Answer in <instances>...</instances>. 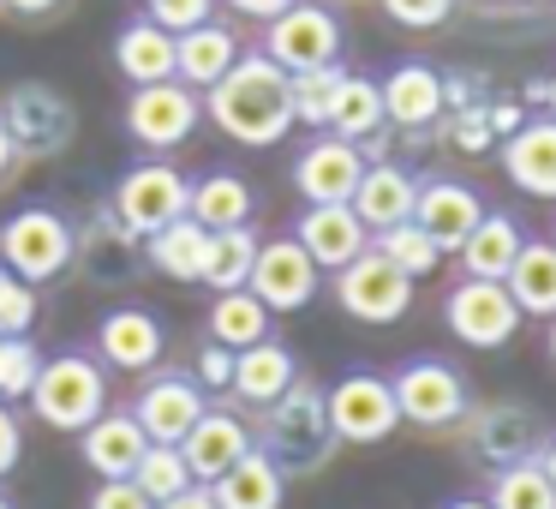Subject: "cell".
<instances>
[{
  "label": "cell",
  "mask_w": 556,
  "mask_h": 509,
  "mask_svg": "<svg viewBox=\"0 0 556 509\" xmlns=\"http://www.w3.org/2000/svg\"><path fill=\"white\" fill-rule=\"evenodd\" d=\"M204 121H216L222 138L245 150H269L288 138L293 126V85L264 49H245L240 61L228 66L222 85L204 90Z\"/></svg>",
  "instance_id": "6da1fadb"
},
{
  "label": "cell",
  "mask_w": 556,
  "mask_h": 509,
  "mask_svg": "<svg viewBox=\"0 0 556 509\" xmlns=\"http://www.w3.org/2000/svg\"><path fill=\"white\" fill-rule=\"evenodd\" d=\"M257 437H264V456L276 461L281 473H312L336 456V425H329V401L317 384L293 377V389L281 401H269L264 420H257Z\"/></svg>",
  "instance_id": "7a4b0ae2"
},
{
  "label": "cell",
  "mask_w": 556,
  "mask_h": 509,
  "mask_svg": "<svg viewBox=\"0 0 556 509\" xmlns=\"http://www.w3.org/2000/svg\"><path fill=\"white\" fill-rule=\"evenodd\" d=\"M25 401L49 432H85L109 413V377L90 353H54V360H42Z\"/></svg>",
  "instance_id": "3957f363"
},
{
  "label": "cell",
  "mask_w": 556,
  "mask_h": 509,
  "mask_svg": "<svg viewBox=\"0 0 556 509\" xmlns=\"http://www.w3.org/2000/svg\"><path fill=\"white\" fill-rule=\"evenodd\" d=\"M73 252H78L73 222H66L61 210H49V204H25V210H13V216L0 222V270H13L18 282H30V288L66 276V270H73Z\"/></svg>",
  "instance_id": "277c9868"
},
{
  "label": "cell",
  "mask_w": 556,
  "mask_h": 509,
  "mask_svg": "<svg viewBox=\"0 0 556 509\" xmlns=\"http://www.w3.org/2000/svg\"><path fill=\"white\" fill-rule=\"evenodd\" d=\"M389 389H395V413L401 425H419V432H448V425L467 420L472 389L460 377V365L437 360V353H413L407 365L389 372Z\"/></svg>",
  "instance_id": "5b68a950"
},
{
  "label": "cell",
  "mask_w": 556,
  "mask_h": 509,
  "mask_svg": "<svg viewBox=\"0 0 556 509\" xmlns=\"http://www.w3.org/2000/svg\"><path fill=\"white\" fill-rule=\"evenodd\" d=\"M186 198H192V181H186L174 162L150 157V162H132V169L114 181L109 210L138 234V240H150V234H162L168 222L186 216Z\"/></svg>",
  "instance_id": "8992f818"
},
{
  "label": "cell",
  "mask_w": 556,
  "mask_h": 509,
  "mask_svg": "<svg viewBox=\"0 0 556 509\" xmlns=\"http://www.w3.org/2000/svg\"><path fill=\"white\" fill-rule=\"evenodd\" d=\"M264 54L288 78L317 73V66H336L341 61V25H336V13H329V7H317V0H293L288 13L264 25Z\"/></svg>",
  "instance_id": "52a82bcc"
},
{
  "label": "cell",
  "mask_w": 556,
  "mask_h": 509,
  "mask_svg": "<svg viewBox=\"0 0 556 509\" xmlns=\"http://www.w3.org/2000/svg\"><path fill=\"white\" fill-rule=\"evenodd\" d=\"M443 324H448V336H455L460 348L496 353V348H508V342H515L520 306L508 300L503 282H472V276H467V282H455V288H448Z\"/></svg>",
  "instance_id": "ba28073f"
},
{
  "label": "cell",
  "mask_w": 556,
  "mask_h": 509,
  "mask_svg": "<svg viewBox=\"0 0 556 509\" xmlns=\"http://www.w3.org/2000/svg\"><path fill=\"white\" fill-rule=\"evenodd\" d=\"M336 306L353 324H401L413 312V282L383 252H359L348 270H336Z\"/></svg>",
  "instance_id": "9c48e42d"
},
{
  "label": "cell",
  "mask_w": 556,
  "mask_h": 509,
  "mask_svg": "<svg viewBox=\"0 0 556 509\" xmlns=\"http://www.w3.org/2000/svg\"><path fill=\"white\" fill-rule=\"evenodd\" d=\"M329 401V425H336V444H383L401 425L395 413V389L383 372H341L336 389H324Z\"/></svg>",
  "instance_id": "30bf717a"
},
{
  "label": "cell",
  "mask_w": 556,
  "mask_h": 509,
  "mask_svg": "<svg viewBox=\"0 0 556 509\" xmlns=\"http://www.w3.org/2000/svg\"><path fill=\"white\" fill-rule=\"evenodd\" d=\"M198 121H204V97L186 90L180 78L144 85V90L126 97V133H132V145H144V150H180L186 138L198 133Z\"/></svg>",
  "instance_id": "8fae6325"
},
{
  "label": "cell",
  "mask_w": 556,
  "mask_h": 509,
  "mask_svg": "<svg viewBox=\"0 0 556 509\" xmlns=\"http://www.w3.org/2000/svg\"><path fill=\"white\" fill-rule=\"evenodd\" d=\"M245 288L269 306V318L305 312V306L317 300V288H324V270L305 258V246L293 240V234H276V240L257 246V264H252V282H245Z\"/></svg>",
  "instance_id": "7c38bea8"
},
{
  "label": "cell",
  "mask_w": 556,
  "mask_h": 509,
  "mask_svg": "<svg viewBox=\"0 0 556 509\" xmlns=\"http://www.w3.org/2000/svg\"><path fill=\"white\" fill-rule=\"evenodd\" d=\"M365 181V150L348 138L317 133L312 145L293 157V193L305 204H353V186Z\"/></svg>",
  "instance_id": "4fadbf2b"
},
{
  "label": "cell",
  "mask_w": 556,
  "mask_h": 509,
  "mask_svg": "<svg viewBox=\"0 0 556 509\" xmlns=\"http://www.w3.org/2000/svg\"><path fill=\"white\" fill-rule=\"evenodd\" d=\"M204 408L210 401H204V389H198L192 372H156L144 389H138L132 420L144 425L150 444H180V437L204 420Z\"/></svg>",
  "instance_id": "5bb4252c"
},
{
  "label": "cell",
  "mask_w": 556,
  "mask_h": 509,
  "mask_svg": "<svg viewBox=\"0 0 556 509\" xmlns=\"http://www.w3.org/2000/svg\"><path fill=\"white\" fill-rule=\"evenodd\" d=\"M73 240H78L73 264L85 258V270H90V282H97V288H126V282L144 270V240H138V234L114 216V210H97L85 228H73Z\"/></svg>",
  "instance_id": "9a60e30c"
},
{
  "label": "cell",
  "mask_w": 556,
  "mask_h": 509,
  "mask_svg": "<svg viewBox=\"0 0 556 509\" xmlns=\"http://www.w3.org/2000/svg\"><path fill=\"white\" fill-rule=\"evenodd\" d=\"M162 348H168V330L144 306H114L97 324V365H114V372H156Z\"/></svg>",
  "instance_id": "2e32d148"
},
{
  "label": "cell",
  "mask_w": 556,
  "mask_h": 509,
  "mask_svg": "<svg viewBox=\"0 0 556 509\" xmlns=\"http://www.w3.org/2000/svg\"><path fill=\"white\" fill-rule=\"evenodd\" d=\"M293 240L305 246V258H312L324 276H336V270H348L359 252H371V234L353 216V204H305L300 222H293Z\"/></svg>",
  "instance_id": "e0dca14e"
},
{
  "label": "cell",
  "mask_w": 556,
  "mask_h": 509,
  "mask_svg": "<svg viewBox=\"0 0 556 509\" xmlns=\"http://www.w3.org/2000/svg\"><path fill=\"white\" fill-rule=\"evenodd\" d=\"M252 444H257L252 420H240L233 408H204V420H198L174 449L186 456V468H192V480H198V485H216L222 473H228Z\"/></svg>",
  "instance_id": "ac0fdd59"
},
{
  "label": "cell",
  "mask_w": 556,
  "mask_h": 509,
  "mask_svg": "<svg viewBox=\"0 0 556 509\" xmlns=\"http://www.w3.org/2000/svg\"><path fill=\"white\" fill-rule=\"evenodd\" d=\"M377 90H383V121L389 126H407V133L443 121V109H448V78L437 73L431 61L389 66V78H377Z\"/></svg>",
  "instance_id": "d6986e66"
},
{
  "label": "cell",
  "mask_w": 556,
  "mask_h": 509,
  "mask_svg": "<svg viewBox=\"0 0 556 509\" xmlns=\"http://www.w3.org/2000/svg\"><path fill=\"white\" fill-rule=\"evenodd\" d=\"M0 121H7V133H13L18 150H61L66 138H73V109H66L61 90L49 85H18L13 97H7V109H0Z\"/></svg>",
  "instance_id": "ffe728a7"
},
{
  "label": "cell",
  "mask_w": 556,
  "mask_h": 509,
  "mask_svg": "<svg viewBox=\"0 0 556 509\" xmlns=\"http://www.w3.org/2000/svg\"><path fill=\"white\" fill-rule=\"evenodd\" d=\"M503 174H508L515 193L551 198V204H556V121H551V114L520 121L515 133L503 138Z\"/></svg>",
  "instance_id": "44dd1931"
},
{
  "label": "cell",
  "mask_w": 556,
  "mask_h": 509,
  "mask_svg": "<svg viewBox=\"0 0 556 509\" xmlns=\"http://www.w3.org/2000/svg\"><path fill=\"white\" fill-rule=\"evenodd\" d=\"M484 204L472 186L460 181H419V204H413V222H419L425 234L437 240V252H460V240H467L472 228H479Z\"/></svg>",
  "instance_id": "7402d4cb"
},
{
  "label": "cell",
  "mask_w": 556,
  "mask_h": 509,
  "mask_svg": "<svg viewBox=\"0 0 556 509\" xmlns=\"http://www.w3.org/2000/svg\"><path fill=\"white\" fill-rule=\"evenodd\" d=\"M413 204H419V181L401 162H365V181L353 186V216L365 222V234L413 222Z\"/></svg>",
  "instance_id": "603a6c76"
},
{
  "label": "cell",
  "mask_w": 556,
  "mask_h": 509,
  "mask_svg": "<svg viewBox=\"0 0 556 509\" xmlns=\"http://www.w3.org/2000/svg\"><path fill=\"white\" fill-rule=\"evenodd\" d=\"M472 420V449H479L491 468H508V461L539 456V420L515 401H484V408H467Z\"/></svg>",
  "instance_id": "cb8c5ba5"
},
{
  "label": "cell",
  "mask_w": 556,
  "mask_h": 509,
  "mask_svg": "<svg viewBox=\"0 0 556 509\" xmlns=\"http://www.w3.org/2000/svg\"><path fill=\"white\" fill-rule=\"evenodd\" d=\"M78 449H85L90 473H102V480H132V468L144 461L150 437H144V425L132 420V408H109L97 425L78 432Z\"/></svg>",
  "instance_id": "d4e9b609"
},
{
  "label": "cell",
  "mask_w": 556,
  "mask_h": 509,
  "mask_svg": "<svg viewBox=\"0 0 556 509\" xmlns=\"http://www.w3.org/2000/svg\"><path fill=\"white\" fill-rule=\"evenodd\" d=\"M240 37H233L222 18H210V25L186 30V37H174V78H180L186 90H198L204 97L210 85H222L228 78V66L240 61Z\"/></svg>",
  "instance_id": "484cf974"
},
{
  "label": "cell",
  "mask_w": 556,
  "mask_h": 509,
  "mask_svg": "<svg viewBox=\"0 0 556 509\" xmlns=\"http://www.w3.org/2000/svg\"><path fill=\"white\" fill-rule=\"evenodd\" d=\"M293 377H300V360H293L288 342H257V348L233 353V396L245 401V408H269V401H281L293 389Z\"/></svg>",
  "instance_id": "4316f807"
},
{
  "label": "cell",
  "mask_w": 556,
  "mask_h": 509,
  "mask_svg": "<svg viewBox=\"0 0 556 509\" xmlns=\"http://www.w3.org/2000/svg\"><path fill=\"white\" fill-rule=\"evenodd\" d=\"M114 66H121V78L132 90L168 85V78H174V37L162 25H150L144 13L126 18V25L114 30Z\"/></svg>",
  "instance_id": "83f0119b"
},
{
  "label": "cell",
  "mask_w": 556,
  "mask_h": 509,
  "mask_svg": "<svg viewBox=\"0 0 556 509\" xmlns=\"http://www.w3.org/2000/svg\"><path fill=\"white\" fill-rule=\"evenodd\" d=\"M252 181H240L233 169H210L192 181V198H186V216L198 222L204 234H228L252 222Z\"/></svg>",
  "instance_id": "f1b7e54d"
},
{
  "label": "cell",
  "mask_w": 556,
  "mask_h": 509,
  "mask_svg": "<svg viewBox=\"0 0 556 509\" xmlns=\"http://www.w3.org/2000/svg\"><path fill=\"white\" fill-rule=\"evenodd\" d=\"M520 246H527V234H520V222L508 216V210H484L479 228L460 240V270H467L472 282H503L508 264L520 258Z\"/></svg>",
  "instance_id": "f546056e"
},
{
  "label": "cell",
  "mask_w": 556,
  "mask_h": 509,
  "mask_svg": "<svg viewBox=\"0 0 556 509\" xmlns=\"http://www.w3.org/2000/svg\"><path fill=\"white\" fill-rule=\"evenodd\" d=\"M210 497H216V509H281V497H288V473L252 444L216 485H210Z\"/></svg>",
  "instance_id": "4dcf8cb0"
},
{
  "label": "cell",
  "mask_w": 556,
  "mask_h": 509,
  "mask_svg": "<svg viewBox=\"0 0 556 509\" xmlns=\"http://www.w3.org/2000/svg\"><path fill=\"white\" fill-rule=\"evenodd\" d=\"M503 288H508V300L520 306V318H544V324H551L556 318V246L551 240H527L520 258L508 264Z\"/></svg>",
  "instance_id": "1f68e13d"
},
{
  "label": "cell",
  "mask_w": 556,
  "mask_h": 509,
  "mask_svg": "<svg viewBox=\"0 0 556 509\" xmlns=\"http://www.w3.org/2000/svg\"><path fill=\"white\" fill-rule=\"evenodd\" d=\"M210 342L228 353H245L257 348V342H269V330H276V318H269V306L257 300L252 288H233V294H216L210 300Z\"/></svg>",
  "instance_id": "d6a6232c"
},
{
  "label": "cell",
  "mask_w": 556,
  "mask_h": 509,
  "mask_svg": "<svg viewBox=\"0 0 556 509\" xmlns=\"http://www.w3.org/2000/svg\"><path fill=\"white\" fill-rule=\"evenodd\" d=\"M204 252H210V234L198 228L192 216L168 222L162 234L144 240V264L156 270V276H168V282H198L204 276Z\"/></svg>",
  "instance_id": "836d02e7"
},
{
  "label": "cell",
  "mask_w": 556,
  "mask_h": 509,
  "mask_svg": "<svg viewBox=\"0 0 556 509\" xmlns=\"http://www.w3.org/2000/svg\"><path fill=\"white\" fill-rule=\"evenodd\" d=\"M383 133V90L377 78L348 73L336 90V114H329V138H348V145H371Z\"/></svg>",
  "instance_id": "e575fe53"
},
{
  "label": "cell",
  "mask_w": 556,
  "mask_h": 509,
  "mask_svg": "<svg viewBox=\"0 0 556 509\" xmlns=\"http://www.w3.org/2000/svg\"><path fill=\"white\" fill-rule=\"evenodd\" d=\"M257 228L245 222V228H228V234H210V252H204V288L210 294H233L252 282V264H257Z\"/></svg>",
  "instance_id": "d590c367"
},
{
  "label": "cell",
  "mask_w": 556,
  "mask_h": 509,
  "mask_svg": "<svg viewBox=\"0 0 556 509\" xmlns=\"http://www.w3.org/2000/svg\"><path fill=\"white\" fill-rule=\"evenodd\" d=\"M484 504L491 509H556V485H551V473L539 468V456H527V461H508V468L491 473Z\"/></svg>",
  "instance_id": "8d00e7d4"
},
{
  "label": "cell",
  "mask_w": 556,
  "mask_h": 509,
  "mask_svg": "<svg viewBox=\"0 0 556 509\" xmlns=\"http://www.w3.org/2000/svg\"><path fill=\"white\" fill-rule=\"evenodd\" d=\"M371 252H383V258H389V264H395L407 282L431 276V270L443 264V252H437V240L419 228V222H401V228H383V234H371Z\"/></svg>",
  "instance_id": "74e56055"
},
{
  "label": "cell",
  "mask_w": 556,
  "mask_h": 509,
  "mask_svg": "<svg viewBox=\"0 0 556 509\" xmlns=\"http://www.w3.org/2000/svg\"><path fill=\"white\" fill-rule=\"evenodd\" d=\"M132 485L150 497V504H168V497H180V492H192V468H186V456L174 444H150L144 449V461L132 468Z\"/></svg>",
  "instance_id": "f35d334b"
},
{
  "label": "cell",
  "mask_w": 556,
  "mask_h": 509,
  "mask_svg": "<svg viewBox=\"0 0 556 509\" xmlns=\"http://www.w3.org/2000/svg\"><path fill=\"white\" fill-rule=\"evenodd\" d=\"M341 78H348V66H317V73H300L288 78L293 85V126H317V133H329V114H336V90Z\"/></svg>",
  "instance_id": "ab89813d"
},
{
  "label": "cell",
  "mask_w": 556,
  "mask_h": 509,
  "mask_svg": "<svg viewBox=\"0 0 556 509\" xmlns=\"http://www.w3.org/2000/svg\"><path fill=\"white\" fill-rule=\"evenodd\" d=\"M42 372V353L30 336H7V348H0V401L13 408V401L30 396V384H37Z\"/></svg>",
  "instance_id": "60d3db41"
},
{
  "label": "cell",
  "mask_w": 556,
  "mask_h": 509,
  "mask_svg": "<svg viewBox=\"0 0 556 509\" xmlns=\"http://www.w3.org/2000/svg\"><path fill=\"white\" fill-rule=\"evenodd\" d=\"M30 324H37V288L0 270V336H30Z\"/></svg>",
  "instance_id": "b9f144b4"
},
{
  "label": "cell",
  "mask_w": 556,
  "mask_h": 509,
  "mask_svg": "<svg viewBox=\"0 0 556 509\" xmlns=\"http://www.w3.org/2000/svg\"><path fill=\"white\" fill-rule=\"evenodd\" d=\"M150 7V25H162L168 37H186V30H198V25H210L216 18V0H144Z\"/></svg>",
  "instance_id": "7bdbcfd3"
},
{
  "label": "cell",
  "mask_w": 556,
  "mask_h": 509,
  "mask_svg": "<svg viewBox=\"0 0 556 509\" xmlns=\"http://www.w3.org/2000/svg\"><path fill=\"white\" fill-rule=\"evenodd\" d=\"M383 13L395 18L401 30H437V25H448L455 0H383Z\"/></svg>",
  "instance_id": "ee69618b"
},
{
  "label": "cell",
  "mask_w": 556,
  "mask_h": 509,
  "mask_svg": "<svg viewBox=\"0 0 556 509\" xmlns=\"http://www.w3.org/2000/svg\"><path fill=\"white\" fill-rule=\"evenodd\" d=\"M90 509H156V504H150L132 480H102L97 492H90Z\"/></svg>",
  "instance_id": "f6af8a7d"
},
{
  "label": "cell",
  "mask_w": 556,
  "mask_h": 509,
  "mask_svg": "<svg viewBox=\"0 0 556 509\" xmlns=\"http://www.w3.org/2000/svg\"><path fill=\"white\" fill-rule=\"evenodd\" d=\"M228 384H233V353L204 342V353H198V389H228Z\"/></svg>",
  "instance_id": "bcb514c9"
},
{
  "label": "cell",
  "mask_w": 556,
  "mask_h": 509,
  "mask_svg": "<svg viewBox=\"0 0 556 509\" xmlns=\"http://www.w3.org/2000/svg\"><path fill=\"white\" fill-rule=\"evenodd\" d=\"M18 456H25V425H18V413L0 401V480L18 468Z\"/></svg>",
  "instance_id": "7dc6e473"
},
{
  "label": "cell",
  "mask_w": 556,
  "mask_h": 509,
  "mask_svg": "<svg viewBox=\"0 0 556 509\" xmlns=\"http://www.w3.org/2000/svg\"><path fill=\"white\" fill-rule=\"evenodd\" d=\"M228 7H233L240 18H257V25H269V18H281V13H288L293 0H228Z\"/></svg>",
  "instance_id": "c3c4849f"
},
{
  "label": "cell",
  "mask_w": 556,
  "mask_h": 509,
  "mask_svg": "<svg viewBox=\"0 0 556 509\" xmlns=\"http://www.w3.org/2000/svg\"><path fill=\"white\" fill-rule=\"evenodd\" d=\"M156 509H216V497H210V485H192V492L168 497V504H156Z\"/></svg>",
  "instance_id": "681fc988"
},
{
  "label": "cell",
  "mask_w": 556,
  "mask_h": 509,
  "mask_svg": "<svg viewBox=\"0 0 556 509\" xmlns=\"http://www.w3.org/2000/svg\"><path fill=\"white\" fill-rule=\"evenodd\" d=\"M0 7H7V13H18V18H49L61 0H0Z\"/></svg>",
  "instance_id": "f907efd6"
},
{
  "label": "cell",
  "mask_w": 556,
  "mask_h": 509,
  "mask_svg": "<svg viewBox=\"0 0 556 509\" xmlns=\"http://www.w3.org/2000/svg\"><path fill=\"white\" fill-rule=\"evenodd\" d=\"M13 162H18V145H13V133H7V121H0V181L13 174Z\"/></svg>",
  "instance_id": "816d5d0a"
},
{
  "label": "cell",
  "mask_w": 556,
  "mask_h": 509,
  "mask_svg": "<svg viewBox=\"0 0 556 509\" xmlns=\"http://www.w3.org/2000/svg\"><path fill=\"white\" fill-rule=\"evenodd\" d=\"M532 97H539V102H544V114H551V121H556V73L544 78V85H532Z\"/></svg>",
  "instance_id": "f5cc1de1"
},
{
  "label": "cell",
  "mask_w": 556,
  "mask_h": 509,
  "mask_svg": "<svg viewBox=\"0 0 556 509\" xmlns=\"http://www.w3.org/2000/svg\"><path fill=\"white\" fill-rule=\"evenodd\" d=\"M539 468L551 473V485H556V437H544V444H539Z\"/></svg>",
  "instance_id": "db71d44e"
},
{
  "label": "cell",
  "mask_w": 556,
  "mask_h": 509,
  "mask_svg": "<svg viewBox=\"0 0 556 509\" xmlns=\"http://www.w3.org/2000/svg\"><path fill=\"white\" fill-rule=\"evenodd\" d=\"M443 509H491V504H484V497H448Z\"/></svg>",
  "instance_id": "11a10c76"
},
{
  "label": "cell",
  "mask_w": 556,
  "mask_h": 509,
  "mask_svg": "<svg viewBox=\"0 0 556 509\" xmlns=\"http://www.w3.org/2000/svg\"><path fill=\"white\" fill-rule=\"evenodd\" d=\"M544 353H551V365H556V318H551V330H544Z\"/></svg>",
  "instance_id": "9f6ffc18"
},
{
  "label": "cell",
  "mask_w": 556,
  "mask_h": 509,
  "mask_svg": "<svg viewBox=\"0 0 556 509\" xmlns=\"http://www.w3.org/2000/svg\"><path fill=\"white\" fill-rule=\"evenodd\" d=\"M0 509H13V497H7V492H0Z\"/></svg>",
  "instance_id": "6f0895ef"
},
{
  "label": "cell",
  "mask_w": 556,
  "mask_h": 509,
  "mask_svg": "<svg viewBox=\"0 0 556 509\" xmlns=\"http://www.w3.org/2000/svg\"><path fill=\"white\" fill-rule=\"evenodd\" d=\"M551 246H556V228H551Z\"/></svg>",
  "instance_id": "680465c9"
},
{
  "label": "cell",
  "mask_w": 556,
  "mask_h": 509,
  "mask_svg": "<svg viewBox=\"0 0 556 509\" xmlns=\"http://www.w3.org/2000/svg\"><path fill=\"white\" fill-rule=\"evenodd\" d=\"M0 348H7V336H0Z\"/></svg>",
  "instance_id": "91938a15"
},
{
  "label": "cell",
  "mask_w": 556,
  "mask_h": 509,
  "mask_svg": "<svg viewBox=\"0 0 556 509\" xmlns=\"http://www.w3.org/2000/svg\"><path fill=\"white\" fill-rule=\"evenodd\" d=\"M532 7H544V0H532Z\"/></svg>",
  "instance_id": "94428289"
}]
</instances>
